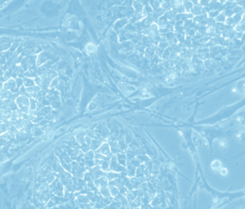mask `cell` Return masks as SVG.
<instances>
[{"mask_svg":"<svg viewBox=\"0 0 245 209\" xmlns=\"http://www.w3.org/2000/svg\"><path fill=\"white\" fill-rule=\"evenodd\" d=\"M95 152L100 153L104 155V156H111V151H110V147L109 143H106V142H102V144L100 145V147L95 151Z\"/></svg>","mask_w":245,"mask_h":209,"instance_id":"3957f363","label":"cell"},{"mask_svg":"<svg viewBox=\"0 0 245 209\" xmlns=\"http://www.w3.org/2000/svg\"><path fill=\"white\" fill-rule=\"evenodd\" d=\"M75 140H76V141L78 142V144L79 145H82V144H84V143H85V135H84V134H77L75 137Z\"/></svg>","mask_w":245,"mask_h":209,"instance_id":"4fadbf2b","label":"cell"},{"mask_svg":"<svg viewBox=\"0 0 245 209\" xmlns=\"http://www.w3.org/2000/svg\"><path fill=\"white\" fill-rule=\"evenodd\" d=\"M133 8H134V11L136 13H141L144 7H143V4H141V2L138 1V0H135L134 3H133Z\"/></svg>","mask_w":245,"mask_h":209,"instance_id":"52a82bcc","label":"cell"},{"mask_svg":"<svg viewBox=\"0 0 245 209\" xmlns=\"http://www.w3.org/2000/svg\"><path fill=\"white\" fill-rule=\"evenodd\" d=\"M144 54H145L146 58H147L148 59H151L154 57L155 54H156V47H155V45H151V46H148L147 48H146L145 51H144Z\"/></svg>","mask_w":245,"mask_h":209,"instance_id":"277c9868","label":"cell"},{"mask_svg":"<svg viewBox=\"0 0 245 209\" xmlns=\"http://www.w3.org/2000/svg\"><path fill=\"white\" fill-rule=\"evenodd\" d=\"M108 187H109L110 193L111 197H112L113 198H115L116 197H117V196L119 195L120 190H119L118 187H117V186H109V185H108Z\"/></svg>","mask_w":245,"mask_h":209,"instance_id":"9c48e42d","label":"cell"},{"mask_svg":"<svg viewBox=\"0 0 245 209\" xmlns=\"http://www.w3.org/2000/svg\"><path fill=\"white\" fill-rule=\"evenodd\" d=\"M99 190V193L100 196H102L103 197H110L111 195L110 193V190H109V187L107 186H105V187H101Z\"/></svg>","mask_w":245,"mask_h":209,"instance_id":"8992f818","label":"cell"},{"mask_svg":"<svg viewBox=\"0 0 245 209\" xmlns=\"http://www.w3.org/2000/svg\"><path fill=\"white\" fill-rule=\"evenodd\" d=\"M81 145V147H79V149H80V151H81L83 153H85V152H86V151H88L89 150H90V145H87L86 143H84V144H82V145Z\"/></svg>","mask_w":245,"mask_h":209,"instance_id":"d6986e66","label":"cell"},{"mask_svg":"<svg viewBox=\"0 0 245 209\" xmlns=\"http://www.w3.org/2000/svg\"><path fill=\"white\" fill-rule=\"evenodd\" d=\"M91 140H92L91 137H89V135H85V142L89 145H90V143H91Z\"/></svg>","mask_w":245,"mask_h":209,"instance_id":"44dd1931","label":"cell"},{"mask_svg":"<svg viewBox=\"0 0 245 209\" xmlns=\"http://www.w3.org/2000/svg\"><path fill=\"white\" fill-rule=\"evenodd\" d=\"M83 179H84L86 182H91V181H94V176H93V175H92V173H91L90 172H86L84 173Z\"/></svg>","mask_w":245,"mask_h":209,"instance_id":"7c38bea8","label":"cell"},{"mask_svg":"<svg viewBox=\"0 0 245 209\" xmlns=\"http://www.w3.org/2000/svg\"><path fill=\"white\" fill-rule=\"evenodd\" d=\"M95 159V151L92 150H89L84 155V160H94Z\"/></svg>","mask_w":245,"mask_h":209,"instance_id":"30bf717a","label":"cell"},{"mask_svg":"<svg viewBox=\"0 0 245 209\" xmlns=\"http://www.w3.org/2000/svg\"><path fill=\"white\" fill-rule=\"evenodd\" d=\"M135 90H136V88L131 86V85H127V86H126V88H125V91H126V93H127V94L133 92Z\"/></svg>","mask_w":245,"mask_h":209,"instance_id":"ffe728a7","label":"cell"},{"mask_svg":"<svg viewBox=\"0 0 245 209\" xmlns=\"http://www.w3.org/2000/svg\"><path fill=\"white\" fill-rule=\"evenodd\" d=\"M182 5H183V7L185 8L186 13H187V12L191 11V9H192V8L193 4L190 1V0H183V1H182Z\"/></svg>","mask_w":245,"mask_h":209,"instance_id":"8fae6325","label":"cell"},{"mask_svg":"<svg viewBox=\"0 0 245 209\" xmlns=\"http://www.w3.org/2000/svg\"><path fill=\"white\" fill-rule=\"evenodd\" d=\"M76 201H78L79 203H88L89 202H90V199L89 198L87 194H80L78 195L76 197Z\"/></svg>","mask_w":245,"mask_h":209,"instance_id":"5b68a950","label":"cell"},{"mask_svg":"<svg viewBox=\"0 0 245 209\" xmlns=\"http://www.w3.org/2000/svg\"><path fill=\"white\" fill-rule=\"evenodd\" d=\"M85 49H86V51L88 53H94L95 51V49H96V47L93 44V43H89L86 47H85Z\"/></svg>","mask_w":245,"mask_h":209,"instance_id":"9a60e30c","label":"cell"},{"mask_svg":"<svg viewBox=\"0 0 245 209\" xmlns=\"http://www.w3.org/2000/svg\"><path fill=\"white\" fill-rule=\"evenodd\" d=\"M102 144V141L100 140H91V143L90 145V150L95 151L98 148L100 147V145Z\"/></svg>","mask_w":245,"mask_h":209,"instance_id":"ba28073f","label":"cell"},{"mask_svg":"<svg viewBox=\"0 0 245 209\" xmlns=\"http://www.w3.org/2000/svg\"><path fill=\"white\" fill-rule=\"evenodd\" d=\"M15 102L17 104L18 109L23 113L29 112V99L25 96H19L16 98Z\"/></svg>","mask_w":245,"mask_h":209,"instance_id":"6da1fadb","label":"cell"},{"mask_svg":"<svg viewBox=\"0 0 245 209\" xmlns=\"http://www.w3.org/2000/svg\"><path fill=\"white\" fill-rule=\"evenodd\" d=\"M161 7L164 9L165 12L169 11V10H171V9L170 3H167V2H162V3H161Z\"/></svg>","mask_w":245,"mask_h":209,"instance_id":"e0dca14e","label":"cell"},{"mask_svg":"<svg viewBox=\"0 0 245 209\" xmlns=\"http://www.w3.org/2000/svg\"><path fill=\"white\" fill-rule=\"evenodd\" d=\"M0 100H1V99H0Z\"/></svg>","mask_w":245,"mask_h":209,"instance_id":"603a6c76","label":"cell"},{"mask_svg":"<svg viewBox=\"0 0 245 209\" xmlns=\"http://www.w3.org/2000/svg\"><path fill=\"white\" fill-rule=\"evenodd\" d=\"M93 182L95 183V186H96V188L100 189L101 187L107 186L108 183H109V180L107 179V177L106 176H102L98 177V178H95Z\"/></svg>","mask_w":245,"mask_h":209,"instance_id":"7a4b0ae2","label":"cell"},{"mask_svg":"<svg viewBox=\"0 0 245 209\" xmlns=\"http://www.w3.org/2000/svg\"><path fill=\"white\" fill-rule=\"evenodd\" d=\"M34 84H35V83H34V80H33L32 79L28 78V77H27V79L25 78L24 80V85L26 87L33 86V85H34Z\"/></svg>","mask_w":245,"mask_h":209,"instance_id":"2e32d148","label":"cell"},{"mask_svg":"<svg viewBox=\"0 0 245 209\" xmlns=\"http://www.w3.org/2000/svg\"><path fill=\"white\" fill-rule=\"evenodd\" d=\"M220 172H221V174H222V175L225 176V175H227V174H228V170L226 169V168H221V170H220Z\"/></svg>","mask_w":245,"mask_h":209,"instance_id":"7402d4cb","label":"cell"},{"mask_svg":"<svg viewBox=\"0 0 245 209\" xmlns=\"http://www.w3.org/2000/svg\"><path fill=\"white\" fill-rule=\"evenodd\" d=\"M214 19H215L216 22H218V23H224V21H225V19H226V16L224 15L223 12H222V13H219L218 15L214 18Z\"/></svg>","mask_w":245,"mask_h":209,"instance_id":"5bb4252c","label":"cell"},{"mask_svg":"<svg viewBox=\"0 0 245 209\" xmlns=\"http://www.w3.org/2000/svg\"><path fill=\"white\" fill-rule=\"evenodd\" d=\"M221 166H222V164H221V162L219 161H214L212 163V167L213 168L214 170H218V169H219V168H221Z\"/></svg>","mask_w":245,"mask_h":209,"instance_id":"ac0fdd59","label":"cell"}]
</instances>
